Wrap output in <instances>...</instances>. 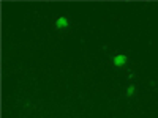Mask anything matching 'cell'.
<instances>
[{"instance_id":"obj_1","label":"cell","mask_w":158,"mask_h":118,"mask_svg":"<svg viewBox=\"0 0 158 118\" xmlns=\"http://www.w3.org/2000/svg\"><path fill=\"white\" fill-rule=\"evenodd\" d=\"M127 63V57L125 55H117L115 58H114V65H115V66H118V68H120V66H123V65Z\"/></svg>"},{"instance_id":"obj_2","label":"cell","mask_w":158,"mask_h":118,"mask_svg":"<svg viewBox=\"0 0 158 118\" xmlns=\"http://www.w3.org/2000/svg\"><path fill=\"white\" fill-rule=\"evenodd\" d=\"M56 27H57V29H67V27H68V21L65 19V18H59V19L56 21Z\"/></svg>"},{"instance_id":"obj_3","label":"cell","mask_w":158,"mask_h":118,"mask_svg":"<svg viewBox=\"0 0 158 118\" xmlns=\"http://www.w3.org/2000/svg\"><path fill=\"white\" fill-rule=\"evenodd\" d=\"M133 93H135V85H130L127 90V96H133Z\"/></svg>"}]
</instances>
